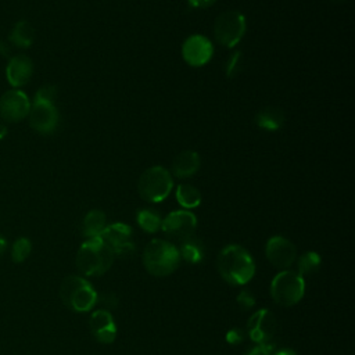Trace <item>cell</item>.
Returning a JSON list of instances; mask_svg holds the SVG:
<instances>
[{
  "label": "cell",
  "instance_id": "cell-1",
  "mask_svg": "<svg viewBox=\"0 0 355 355\" xmlns=\"http://www.w3.org/2000/svg\"><path fill=\"white\" fill-rule=\"evenodd\" d=\"M219 275L232 286L247 284L255 273V263L250 252L239 245L229 244L218 255Z\"/></svg>",
  "mask_w": 355,
  "mask_h": 355
},
{
  "label": "cell",
  "instance_id": "cell-2",
  "mask_svg": "<svg viewBox=\"0 0 355 355\" xmlns=\"http://www.w3.org/2000/svg\"><path fill=\"white\" fill-rule=\"evenodd\" d=\"M114 259L112 250L100 237H93L87 239L79 247L76 252V268L85 276H100L111 268Z\"/></svg>",
  "mask_w": 355,
  "mask_h": 355
},
{
  "label": "cell",
  "instance_id": "cell-3",
  "mask_svg": "<svg viewBox=\"0 0 355 355\" xmlns=\"http://www.w3.org/2000/svg\"><path fill=\"white\" fill-rule=\"evenodd\" d=\"M180 262L178 247L168 240L154 239L143 251V265L153 276L162 277L176 270Z\"/></svg>",
  "mask_w": 355,
  "mask_h": 355
},
{
  "label": "cell",
  "instance_id": "cell-4",
  "mask_svg": "<svg viewBox=\"0 0 355 355\" xmlns=\"http://www.w3.org/2000/svg\"><path fill=\"white\" fill-rule=\"evenodd\" d=\"M60 297L64 305L75 312H87L97 302V291L82 276H67L60 286Z\"/></svg>",
  "mask_w": 355,
  "mask_h": 355
},
{
  "label": "cell",
  "instance_id": "cell-5",
  "mask_svg": "<svg viewBox=\"0 0 355 355\" xmlns=\"http://www.w3.org/2000/svg\"><path fill=\"white\" fill-rule=\"evenodd\" d=\"M173 187V179L168 169L155 165L147 168L139 178L137 190L143 200L148 202L164 201Z\"/></svg>",
  "mask_w": 355,
  "mask_h": 355
},
{
  "label": "cell",
  "instance_id": "cell-6",
  "mask_svg": "<svg viewBox=\"0 0 355 355\" xmlns=\"http://www.w3.org/2000/svg\"><path fill=\"white\" fill-rule=\"evenodd\" d=\"M305 293V280L295 270L284 269L279 272L270 283V295L282 306H291L300 302Z\"/></svg>",
  "mask_w": 355,
  "mask_h": 355
},
{
  "label": "cell",
  "instance_id": "cell-7",
  "mask_svg": "<svg viewBox=\"0 0 355 355\" xmlns=\"http://www.w3.org/2000/svg\"><path fill=\"white\" fill-rule=\"evenodd\" d=\"M245 33V17L236 11L229 10L218 15L214 24V36L216 42L225 47H234Z\"/></svg>",
  "mask_w": 355,
  "mask_h": 355
},
{
  "label": "cell",
  "instance_id": "cell-8",
  "mask_svg": "<svg viewBox=\"0 0 355 355\" xmlns=\"http://www.w3.org/2000/svg\"><path fill=\"white\" fill-rule=\"evenodd\" d=\"M132 236L133 232L129 225L116 222L107 225L98 237L112 250L115 258H130L136 252Z\"/></svg>",
  "mask_w": 355,
  "mask_h": 355
},
{
  "label": "cell",
  "instance_id": "cell-9",
  "mask_svg": "<svg viewBox=\"0 0 355 355\" xmlns=\"http://www.w3.org/2000/svg\"><path fill=\"white\" fill-rule=\"evenodd\" d=\"M161 229L166 237L182 243L183 240L194 236L197 229V218L189 209L172 211L162 219Z\"/></svg>",
  "mask_w": 355,
  "mask_h": 355
},
{
  "label": "cell",
  "instance_id": "cell-10",
  "mask_svg": "<svg viewBox=\"0 0 355 355\" xmlns=\"http://www.w3.org/2000/svg\"><path fill=\"white\" fill-rule=\"evenodd\" d=\"M277 329L275 315L268 309L255 311L247 322V336L257 344H270Z\"/></svg>",
  "mask_w": 355,
  "mask_h": 355
},
{
  "label": "cell",
  "instance_id": "cell-11",
  "mask_svg": "<svg viewBox=\"0 0 355 355\" xmlns=\"http://www.w3.org/2000/svg\"><path fill=\"white\" fill-rule=\"evenodd\" d=\"M265 255L275 268L284 270L294 263L297 258V250L288 239L283 236H273L265 245Z\"/></svg>",
  "mask_w": 355,
  "mask_h": 355
},
{
  "label": "cell",
  "instance_id": "cell-12",
  "mask_svg": "<svg viewBox=\"0 0 355 355\" xmlns=\"http://www.w3.org/2000/svg\"><path fill=\"white\" fill-rule=\"evenodd\" d=\"M214 55L211 40L202 35L189 36L182 46V57L191 67L205 65Z\"/></svg>",
  "mask_w": 355,
  "mask_h": 355
},
{
  "label": "cell",
  "instance_id": "cell-13",
  "mask_svg": "<svg viewBox=\"0 0 355 355\" xmlns=\"http://www.w3.org/2000/svg\"><path fill=\"white\" fill-rule=\"evenodd\" d=\"M31 110V103L28 96L18 90L12 89L6 92L0 97V115L7 122H19L28 116Z\"/></svg>",
  "mask_w": 355,
  "mask_h": 355
},
{
  "label": "cell",
  "instance_id": "cell-14",
  "mask_svg": "<svg viewBox=\"0 0 355 355\" xmlns=\"http://www.w3.org/2000/svg\"><path fill=\"white\" fill-rule=\"evenodd\" d=\"M28 115H29L31 126L36 132L43 135L54 132L60 121L58 110L55 108L54 104H50V103L35 101L33 105H31Z\"/></svg>",
  "mask_w": 355,
  "mask_h": 355
},
{
  "label": "cell",
  "instance_id": "cell-15",
  "mask_svg": "<svg viewBox=\"0 0 355 355\" xmlns=\"http://www.w3.org/2000/svg\"><path fill=\"white\" fill-rule=\"evenodd\" d=\"M89 327L98 343L111 344L116 337V324L110 311L98 308L89 319Z\"/></svg>",
  "mask_w": 355,
  "mask_h": 355
},
{
  "label": "cell",
  "instance_id": "cell-16",
  "mask_svg": "<svg viewBox=\"0 0 355 355\" xmlns=\"http://www.w3.org/2000/svg\"><path fill=\"white\" fill-rule=\"evenodd\" d=\"M32 73H33V64H32L31 58L24 54L14 55L8 61L7 68H6L7 80L14 87H19V86H24L25 83H28Z\"/></svg>",
  "mask_w": 355,
  "mask_h": 355
},
{
  "label": "cell",
  "instance_id": "cell-17",
  "mask_svg": "<svg viewBox=\"0 0 355 355\" xmlns=\"http://www.w3.org/2000/svg\"><path fill=\"white\" fill-rule=\"evenodd\" d=\"M201 165L200 155L193 150L180 151L172 161V173L179 179H186L193 176Z\"/></svg>",
  "mask_w": 355,
  "mask_h": 355
},
{
  "label": "cell",
  "instance_id": "cell-18",
  "mask_svg": "<svg viewBox=\"0 0 355 355\" xmlns=\"http://www.w3.org/2000/svg\"><path fill=\"white\" fill-rule=\"evenodd\" d=\"M255 123L263 130H279L284 123V114L280 108L265 107L257 114Z\"/></svg>",
  "mask_w": 355,
  "mask_h": 355
},
{
  "label": "cell",
  "instance_id": "cell-19",
  "mask_svg": "<svg viewBox=\"0 0 355 355\" xmlns=\"http://www.w3.org/2000/svg\"><path fill=\"white\" fill-rule=\"evenodd\" d=\"M105 222H107L105 214L103 211H100V209L89 211L82 220V234L86 239L98 237L107 226Z\"/></svg>",
  "mask_w": 355,
  "mask_h": 355
},
{
  "label": "cell",
  "instance_id": "cell-20",
  "mask_svg": "<svg viewBox=\"0 0 355 355\" xmlns=\"http://www.w3.org/2000/svg\"><path fill=\"white\" fill-rule=\"evenodd\" d=\"M180 258H183L186 262L190 263H198L205 257V247L200 239L196 236H191L186 240H183L178 248Z\"/></svg>",
  "mask_w": 355,
  "mask_h": 355
},
{
  "label": "cell",
  "instance_id": "cell-21",
  "mask_svg": "<svg viewBox=\"0 0 355 355\" xmlns=\"http://www.w3.org/2000/svg\"><path fill=\"white\" fill-rule=\"evenodd\" d=\"M175 196H176L178 202L183 208H186V209L196 208L201 202V193H200V190L197 187H194L193 184H189V183L179 184L176 187Z\"/></svg>",
  "mask_w": 355,
  "mask_h": 355
},
{
  "label": "cell",
  "instance_id": "cell-22",
  "mask_svg": "<svg viewBox=\"0 0 355 355\" xmlns=\"http://www.w3.org/2000/svg\"><path fill=\"white\" fill-rule=\"evenodd\" d=\"M33 39L35 31L26 21L17 22L10 33V42L18 47H29L33 43Z\"/></svg>",
  "mask_w": 355,
  "mask_h": 355
},
{
  "label": "cell",
  "instance_id": "cell-23",
  "mask_svg": "<svg viewBox=\"0 0 355 355\" xmlns=\"http://www.w3.org/2000/svg\"><path fill=\"white\" fill-rule=\"evenodd\" d=\"M136 222L137 225L147 233H155L158 229H161V216L158 212H155L151 208H143L139 209L136 214Z\"/></svg>",
  "mask_w": 355,
  "mask_h": 355
},
{
  "label": "cell",
  "instance_id": "cell-24",
  "mask_svg": "<svg viewBox=\"0 0 355 355\" xmlns=\"http://www.w3.org/2000/svg\"><path fill=\"white\" fill-rule=\"evenodd\" d=\"M320 257L315 251H306L297 259V272L301 276H308L315 273L320 266Z\"/></svg>",
  "mask_w": 355,
  "mask_h": 355
},
{
  "label": "cell",
  "instance_id": "cell-25",
  "mask_svg": "<svg viewBox=\"0 0 355 355\" xmlns=\"http://www.w3.org/2000/svg\"><path fill=\"white\" fill-rule=\"evenodd\" d=\"M31 251H32L31 240L26 237H19L14 241V244L11 247V258L17 263L24 262L29 257Z\"/></svg>",
  "mask_w": 355,
  "mask_h": 355
},
{
  "label": "cell",
  "instance_id": "cell-26",
  "mask_svg": "<svg viewBox=\"0 0 355 355\" xmlns=\"http://www.w3.org/2000/svg\"><path fill=\"white\" fill-rule=\"evenodd\" d=\"M55 98H57V87H55V86H51V85H47V86L40 87V89L36 92V96H35V101L50 103V104H54Z\"/></svg>",
  "mask_w": 355,
  "mask_h": 355
},
{
  "label": "cell",
  "instance_id": "cell-27",
  "mask_svg": "<svg viewBox=\"0 0 355 355\" xmlns=\"http://www.w3.org/2000/svg\"><path fill=\"white\" fill-rule=\"evenodd\" d=\"M237 304L241 309L247 311V309H251L254 305H255V297L254 294L250 291V290H241L239 294H237Z\"/></svg>",
  "mask_w": 355,
  "mask_h": 355
},
{
  "label": "cell",
  "instance_id": "cell-28",
  "mask_svg": "<svg viewBox=\"0 0 355 355\" xmlns=\"http://www.w3.org/2000/svg\"><path fill=\"white\" fill-rule=\"evenodd\" d=\"M247 337V331L241 327H233L226 333V341L230 345H239L241 344Z\"/></svg>",
  "mask_w": 355,
  "mask_h": 355
},
{
  "label": "cell",
  "instance_id": "cell-29",
  "mask_svg": "<svg viewBox=\"0 0 355 355\" xmlns=\"http://www.w3.org/2000/svg\"><path fill=\"white\" fill-rule=\"evenodd\" d=\"M239 64H240V53L237 51V53H234V54H232V55L229 57L227 64H226V75H227L229 78H233V76L237 73V71H239Z\"/></svg>",
  "mask_w": 355,
  "mask_h": 355
},
{
  "label": "cell",
  "instance_id": "cell-30",
  "mask_svg": "<svg viewBox=\"0 0 355 355\" xmlns=\"http://www.w3.org/2000/svg\"><path fill=\"white\" fill-rule=\"evenodd\" d=\"M116 297L114 295V294H111V293H103V294H97V302L96 304H103V305H105V308H103V309H107V311H110V308H114V306H116Z\"/></svg>",
  "mask_w": 355,
  "mask_h": 355
},
{
  "label": "cell",
  "instance_id": "cell-31",
  "mask_svg": "<svg viewBox=\"0 0 355 355\" xmlns=\"http://www.w3.org/2000/svg\"><path fill=\"white\" fill-rule=\"evenodd\" d=\"M275 347L273 344H258L255 347H252L251 349H248V352L245 355H272Z\"/></svg>",
  "mask_w": 355,
  "mask_h": 355
},
{
  "label": "cell",
  "instance_id": "cell-32",
  "mask_svg": "<svg viewBox=\"0 0 355 355\" xmlns=\"http://www.w3.org/2000/svg\"><path fill=\"white\" fill-rule=\"evenodd\" d=\"M216 0H187V3L194 8H207L212 6Z\"/></svg>",
  "mask_w": 355,
  "mask_h": 355
},
{
  "label": "cell",
  "instance_id": "cell-33",
  "mask_svg": "<svg viewBox=\"0 0 355 355\" xmlns=\"http://www.w3.org/2000/svg\"><path fill=\"white\" fill-rule=\"evenodd\" d=\"M272 355H297V354L290 348H279V349H273Z\"/></svg>",
  "mask_w": 355,
  "mask_h": 355
},
{
  "label": "cell",
  "instance_id": "cell-34",
  "mask_svg": "<svg viewBox=\"0 0 355 355\" xmlns=\"http://www.w3.org/2000/svg\"><path fill=\"white\" fill-rule=\"evenodd\" d=\"M10 53V46L6 42H0V54L7 55Z\"/></svg>",
  "mask_w": 355,
  "mask_h": 355
},
{
  "label": "cell",
  "instance_id": "cell-35",
  "mask_svg": "<svg viewBox=\"0 0 355 355\" xmlns=\"http://www.w3.org/2000/svg\"><path fill=\"white\" fill-rule=\"evenodd\" d=\"M6 247H7V243H6V240H4L3 237H0V255L4 252Z\"/></svg>",
  "mask_w": 355,
  "mask_h": 355
},
{
  "label": "cell",
  "instance_id": "cell-36",
  "mask_svg": "<svg viewBox=\"0 0 355 355\" xmlns=\"http://www.w3.org/2000/svg\"><path fill=\"white\" fill-rule=\"evenodd\" d=\"M6 135H7V128H6L3 123H0V140H1Z\"/></svg>",
  "mask_w": 355,
  "mask_h": 355
},
{
  "label": "cell",
  "instance_id": "cell-37",
  "mask_svg": "<svg viewBox=\"0 0 355 355\" xmlns=\"http://www.w3.org/2000/svg\"><path fill=\"white\" fill-rule=\"evenodd\" d=\"M333 1H344V0H333Z\"/></svg>",
  "mask_w": 355,
  "mask_h": 355
}]
</instances>
